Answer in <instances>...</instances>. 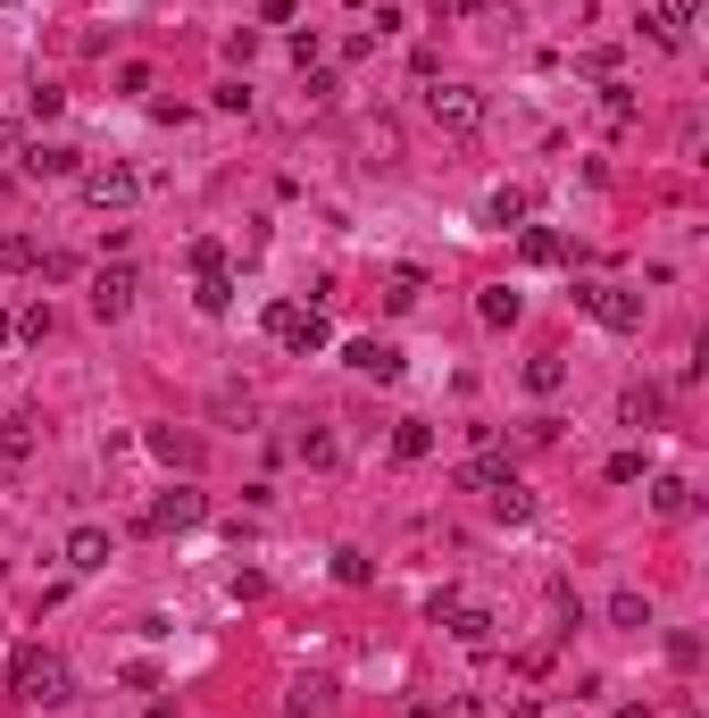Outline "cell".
<instances>
[{"mask_svg":"<svg viewBox=\"0 0 709 718\" xmlns=\"http://www.w3.org/2000/svg\"><path fill=\"white\" fill-rule=\"evenodd\" d=\"M9 694H18V701H42V710H51V701H67V661H59V652H42V643H18V652H9Z\"/></svg>","mask_w":709,"mask_h":718,"instance_id":"6da1fadb","label":"cell"},{"mask_svg":"<svg viewBox=\"0 0 709 718\" xmlns=\"http://www.w3.org/2000/svg\"><path fill=\"white\" fill-rule=\"evenodd\" d=\"M267 335L284 342V351H326V309H300V302H267Z\"/></svg>","mask_w":709,"mask_h":718,"instance_id":"7a4b0ae2","label":"cell"},{"mask_svg":"<svg viewBox=\"0 0 709 718\" xmlns=\"http://www.w3.org/2000/svg\"><path fill=\"white\" fill-rule=\"evenodd\" d=\"M576 302L593 309L610 335H635L643 326V293H626V284H576Z\"/></svg>","mask_w":709,"mask_h":718,"instance_id":"3957f363","label":"cell"},{"mask_svg":"<svg viewBox=\"0 0 709 718\" xmlns=\"http://www.w3.org/2000/svg\"><path fill=\"white\" fill-rule=\"evenodd\" d=\"M426 109H434V126H443V134H476V126H485V93H467V84L426 93Z\"/></svg>","mask_w":709,"mask_h":718,"instance_id":"277c9868","label":"cell"},{"mask_svg":"<svg viewBox=\"0 0 709 718\" xmlns=\"http://www.w3.org/2000/svg\"><path fill=\"white\" fill-rule=\"evenodd\" d=\"M134 293H142V276H134V260L100 267V276H93V318H126V309H134Z\"/></svg>","mask_w":709,"mask_h":718,"instance_id":"5b68a950","label":"cell"},{"mask_svg":"<svg viewBox=\"0 0 709 718\" xmlns=\"http://www.w3.org/2000/svg\"><path fill=\"white\" fill-rule=\"evenodd\" d=\"M75 184H84V201H93V209H126L134 192H142V176H134V168H84Z\"/></svg>","mask_w":709,"mask_h":718,"instance_id":"8992f818","label":"cell"},{"mask_svg":"<svg viewBox=\"0 0 709 718\" xmlns=\"http://www.w3.org/2000/svg\"><path fill=\"white\" fill-rule=\"evenodd\" d=\"M150 535H176V527H201V493L192 485H176V493H159V501H150V518H142Z\"/></svg>","mask_w":709,"mask_h":718,"instance_id":"52a82bcc","label":"cell"},{"mask_svg":"<svg viewBox=\"0 0 709 718\" xmlns=\"http://www.w3.org/2000/svg\"><path fill=\"white\" fill-rule=\"evenodd\" d=\"M18 168L25 176H84V151H67V142H25Z\"/></svg>","mask_w":709,"mask_h":718,"instance_id":"ba28073f","label":"cell"},{"mask_svg":"<svg viewBox=\"0 0 709 718\" xmlns=\"http://www.w3.org/2000/svg\"><path fill=\"white\" fill-rule=\"evenodd\" d=\"M342 359H351V368H359V377H375V384H392V377H401V351H392V342H351V351H342Z\"/></svg>","mask_w":709,"mask_h":718,"instance_id":"9c48e42d","label":"cell"},{"mask_svg":"<svg viewBox=\"0 0 709 718\" xmlns=\"http://www.w3.org/2000/svg\"><path fill=\"white\" fill-rule=\"evenodd\" d=\"M67 568H75V577L109 568V535H100V527H75V535H67Z\"/></svg>","mask_w":709,"mask_h":718,"instance_id":"30bf717a","label":"cell"},{"mask_svg":"<svg viewBox=\"0 0 709 718\" xmlns=\"http://www.w3.org/2000/svg\"><path fill=\"white\" fill-rule=\"evenodd\" d=\"M659 410H668V393H659V384H626V401H617V418H626V426H659Z\"/></svg>","mask_w":709,"mask_h":718,"instance_id":"8fae6325","label":"cell"},{"mask_svg":"<svg viewBox=\"0 0 709 718\" xmlns=\"http://www.w3.org/2000/svg\"><path fill=\"white\" fill-rule=\"evenodd\" d=\"M518 260H526V267H560V260H568V243H560L551 226H526V234H518Z\"/></svg>","mask_w":709,"mask_h":718,"instance_id":"7c38bea8","label":"cell"},{"mask_svg":"<svg viewBox=\"0 0 709 718\" xmlns=\"http://www.w3.org/2000/svg\"><path fill=\"white\" fill-rule=\"evenodd\" d=\"M459 485H467V493H501V485H509V460H501V452H476V460L459 468Z\"/></svg>","mask_w":709,"mask_h":718,"instance_id":"4fadbf2b","label":"cell"},{"mask_svg":"<svg viewBox=\"0 0 709 718\" xmlns=\"http://www.w3.org/2000/svg\"><path fill=\"white\" fill-rule=\"evenodd\" d=\"M426 302V276H417V267H392L384 276V309H417Z\"/></svg>","mask_w":709,"mask_h":718,"instance_id":"5bb4252c","label":"cell"},{"mask_svg":"<svg viewBox=\"0 0 709 718\" xmlns=\"http://www.w3.org/2000/svg\"><path fill=\"white\" fill-rule=\"evenodd\" d=\"M150 452L168 460V468H201V443H192V435H176V426H159V435H150Z\"/></svg>","mask_w":709,"mask_h":718,"instance_id":"9a60e30c","label":"cell"},{"mask_svg":"<svg viewBox=\"0 0 709 718\" xmlns=\"http://www.w3.org/2000/svg\"><path fill=\"white\" fill-rule=\"evenodd\" d=\"M192 302H201L209 318H225V309H234V276H225V267H209V276H201V293H192Z\"/></svg>","mask_w":709,"mask_h":718,"instance_id":"2e32d148","label":"cell"},{"mask_svg":"<svg viewBox=\"0 0 709 718\" xmlns=\"http://www.w3.org/2000/svg\"><path fill=\"white\" fill-rule=\"evenodd\" d=\"M476 318H485V326H518V293H509V284H485Z\"/></svg>","mask_w":709,"mask_h":718,"instance_id":"e0dca14e","label":"cell"},{"mask_svg":"<svg viewBox=\"0 0 709 718\" xmlns=\"http://www.w3.org/2000/svg\"><path fill=\"white\" fill-rule=\"evenodd\" d=\"M643 34H652L659 51H676V42H685V18H676V9H643Z\"/></svg>","mask_w":709,"mask_h":718,"instance_id":"ac0fdd59","label":"cell"},{"mask_svg":"<svg viewBox=\"0 0 709 718\" xmlns=\"http://www.w3.org/2000/svg\"><path fill=\"white\" fill-rule=\"evenodd\" d=\"M526 384H535V393H560V384H568V359H560V351H542L535 368H526Z\"/></svg>","mask_w":709,"mask_h":718,"instance_id":"d6986e66","label":"cell"},{"mask_svg":"<svg viewBox=\"0 0 709 718\" xmlns=\"http://www.w3.org/2000/svg\"><path fill=\"white\" fill-rule=\"evenodd\" d=\"M0 267H9V276H25V267H42V251L25 243V234H0Z\"/></svg>","mask_w":709,"mask_h":718,"instance_id":"ffe728a7","label":"cell"},{"mask_svg":"<svg viewBox=\"0 0 709 718\" xmlns=\"http://www.w3.org/2000/svg\"><path fill=\"white\" fill-rule=\"evenodd\" d=\"M652 510H659V518H685V510H692V493L676 485V476H659V485H652Z\"/></svg>","mask_w":709,"mask_h":718,"instance_id":"44dd1931","label":"cell"},{"mask_svg":"<svg viewBox=\"0 0 709 718\" xmlns=\"http://www.w3.org/2000/svg\"><path fill=\"white\" fill-rule=\"evenodd\" d=\"M34 452V418H9V426H0V460H25Z\"/></svg>","mask_w":709,"mask_h":718,"instance_id":"7402d4cb","label":"cell"},{"mask_svg":"<svg viewBox=\"0 0 709 718\" xmlns=\"http://www.w3.org/2000/svg\"><path fill=\"white\" fill-rule=\"evenodd\" d=\"M326 694H335V685H293V718H326V710H335Z\"/></svg>","mask_w":709,"mask_h":718,"instance_id":"603a6c76","label":"cell"},{"mask_svg":"<svg viewBox=\"0 0 709 718\" xmlns=\"http://www.w3.org/2000/svg\"><path fill=\"white\" fill-rule=\"evenodd\" d=\"M392 452H401V460H426V452H434V426H417V418H410V426L392 435Z\"/></svg>","mask_w":709,"mask_h":718,"instance_id":"cb8c5ba5","label":"cell"},{"mask_svg":"<svg viewBox=\"0 0 709 718\" xmlns=\"http://www.w3.org/2000/svg\"><path fill=\"white\" fill-rule=\"evenodd\" d=\"M451 626H459V643H493V610H451Z\"/></svg>","mask_w":709,"mask_h":718,"instance_id":"d4e9b609","label":"cell"},{"mask_svg":"<svg viewBox=\"0 0 709 718\" xmlns=\"http://www.w3.org/2000/svg\"><path fill=\"white\" fill-rule=\"evenodd\" d=\"M518 218H526V192L501 184V192H493V226H518Z\"/></svg>","mask_w":709,"mask_h":718,"instance_id":"484cf974","label":"cell"},{"mask_svg":"<svg viewBox=\"0 0 709 718\" xmlns=\"http://www.w3.org/2000/svg\"><path fill=\"white\" fill-rule=\"evenodd\" d=\"M610 619H617V626H652V602H643V593H617Z\"/></svg>","mask_w":709,"mask_h":718,"instance_id":"4316f807","label":"cell"},{"mask_svg":"<svg viewBox=\"0 0 709 718\" xmlns=\"http://www.w3.org/2000/svg\"><path fill=\"white\" fill-rule=\"evenodd\" d=\"M335 577H342V585H368L375 568H368V551H335Z\"/></svg>","mask_w":709,"mask_h":718,"instance_id":"83f0119b","label":"cell"},{"mask_svg":"<svg viewBox=\"0 0 709 718\" xmlns=\"http://www.w3.org/2000/svg\"><path fill=\"white\" fill-rule=\"evenodd\" d=\"M493 510H501V518H526V510H535V501H526V485H518V476H509V485L493 493Z\"/></svg>","mask_w":709,"mask_h":718,"instance_id":"f1b7e54d","label":"cell"},{"mask_svg":"<svg viewBox=\"0 0 709 718\" xmlns=\"http://www.w3.org/2000/svg\"><path fill=\"white\" fill-rule=\"evenodd\" d=\"M610 485H643V452H617L610 460Z\"/></svg>","mask_w":709,"mask_h":718,"instance_id":"f546056e","label":"cell"},{"mask_svg":"<svg viewBox=\"0 0 709 718\" xmlns=\"http://www.w3.org/2000/svg\"><path fill=\"white\" fill-rule=\"evenodd\" d=\"M9 342H18V318H0V359H9Z\"/></svg>","mask_w":709,"mask_h":718,"instance_id":"4dcf8cb0","label":"cell"},{"mask_svg":"<svg viewBox=\"0 0 709 718\" xmlns=\"http://www.w3.org/2000/svg\"><path fill=\"white\" fill-rule=\"evenodd\" d=\"M501 718H542V710H535V701H509V710H501Z\"/></svg>","mask_w":709,"mask_h":718,"instance_id":"1f68e13d","label":"cell"},{"mask_svg":"<svg viewBox=\"0 0 709 718\" xmlns=\"http://www.w3.org/2000/svg\"><path fill=\"white\" fill-rule=\"evenodd\" d=\"M0 151H18V134H9V117H0Z\"/></svg>","mask_w":709,"mask_h":718,"instance_id":"d6a6232c","label":"cell"},{"mask_svg":"<svg viewBox=\"0 0 709 718\" xmlns=\"http://www.w3.org/2000/svg\"><path fill=\"white\" fill-rule=\"evenodd\" d=\"M351 9H368V0H351ZM375 9H384V0H375Z\"/></svg>","mask_w":709,"mask_h":718,"instance_id":"836d02e7","label":"cell"},{"mask_svg":"<svg viewBox=\"0 0 709 718\" xmlns=\"http://www.w3.org/2000/svg\"><path fill=\"white\" fill-rule=\"evenodd\" d=\"M617 718H643V710H617Z\"/></svg>","mask_w":709,"mask_h":718,"instance_id":"e575fe53","label":"cell"},{"mask_svg":"<svg viewBox=\"0 0 709 718\" xmlns=\"http://www.w3.org/2000/svg\"><path fill=\"white\" fill-rule=\"evenodd\" d=\"M0 9H18V0H0Z\"/></svg>","mask_w":709,"mask_h":718,"instance_id":"d590c367","label":"cell"}]
</instances>
